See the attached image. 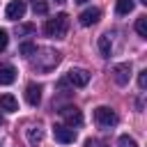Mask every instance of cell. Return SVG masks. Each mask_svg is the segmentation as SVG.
<instances>
[{
    "instance_id": "cell-1",
    "label": "cell",
    "mask_w": 147,
    "mask_h": 147,
    "mask_svg": "<svg viewBox=\"0 0 147 147\" xmlns=\"http://www.w3.org/2000/svg\"><path fill=\"white\" fill-rule=\"evenodd\" d=\"M60 60H62L60 51H55V48H39V51L32 53V69L41 71V74H48V71H53L60 64Z\"/></svg>"
},
{
    "instance_id": "cell-2",
    "label": "cell",
    "mask_w": 147,
    "mask_h": 147,
    "mask_svg": "<svg viewBox=\"0 0 147 147\" xmlns=\"http://www.w3.org/2000/svg\"><path fill=\"white\" fill-rule=\"evenodd\" d=\"M67 30H69V16H67L64 11H62V14H55V16L48 18L46 25H44L46 37H53V39H64Z\"/></svg>"
},
{
    "instance_id": "cell-3",
    "label": "cell",
    "mask_w": 147,
    "mask_h": 147,
    "mask_svg": "<svg viewBox=\"0 0 147 147\" xmlns=\"http://www.w3.org/2000/svg\"><path fill=\"white\" fill-rule=\"evenodd\" d=\"M94 122H96V126H101V129H110V126L117 124V115H115L113 108L99 106V108H94Z\"/></svg>"
},
{
    "instance_id": "cell-4",
    "label": "cell",
    "mask_w": 147,
    "mask_h": 147,
    "mask_svg": "<svg viewBox=\"0 0 147 147\" xmlns=\"http://www.w3.org/2000/svg\"><path fill=\"white\" fill-rule=\"evenodd\" d=\"M57 113L62 115V119H64V122H67V126H71V129L83 124V113H80L76 106H64V108H60Z\"/></svg>"
},
{
    "instance_id": "cell-5",
    "label": "cell",
    "mask_w": 147,
    "mask_h": 147,
    "mask_svg": "<svg viewBox=\"0 0 147 147\" xmlns=\"http://www.w3.org/2000/svg\"><path fill=\"white\" fill-rule=\"evenodd\" d=\"M53 138L57 142H62V145H69V142L76 140V131L71 126H67V124H55L53 126Z\"/></svg>"
},
{
    "instance_id": "cell-6",
    "label": "cell",
    "mask_w": 147,
    "mask_h": 147,
    "mask_svg": "<svg viewBox=\"0 0 147 147\" xmlns=\"http://www.w3.org/2000/svg\"><path fill=\"white\" fill-rule=\"evenodd\" d=\"M67 83H71L74 87H85L90 83V71H85V69H69L67 71Z\"/></svg>"
},
{
    "instance_id": "cell-7",
    "label": "cell",
    "mask_w": 147,
    "mask_h": 147,
    "mask_svg": "<svg viewBox=\"0 0 147 147\" xmlns=\"http://www.w3.org/2000/svg\"><path fill=\"white\" fill-rule=\"evenodd\" d=\"M23 14H25V0H11V2L7 5V9H5V16H7L9 21L23 18Z\"/></svg>"
},
{
    "instance_id": "cell-8",
    "label": "cell",
    "mask_w": 147,
    "mask_h": 147,
    "mask_svg": "<svg viewBox=\"0 0 147 147\" xmlns=\"http://www.w3.org/2000/svg\"><path fill=\"white\" fill-rule=\"evenodd\" d=\"M129 78H131V64H126V62L115 64V69H113V80H115L117 85H126Z\"/></svg>"
},
{
    "instance_id": "cell-9",
    "label": "cell",
    "mask_w": 147,
    "mask_h": 147,
    "mask_svg": "<svg viewBox=\"0 0 147 147\" xmlns=\"http://www.w3.org/2000/svg\"><path fill=\"white\" fill-rule=\"evenodd\" d=\"M99 18H101V9H96V7H87L85 11H80V16H78V21H80V25H94V23H99Z\"/></svg>"
},
{
    "instance_id": "cell-10",
    "label": "cell",
    "mask_w": 147,
    "mask_h": 147,
    "mask_svg": "<svg viewBox=\"0 0 147 147\" xmlns=\"http://www.w3.org/2000/svg\"><path fill=\"white\" fill-rule=\"evenodd\" d=\"M25 101H28L30 106H39V101H41V85L30 83V85L25 87Z\"/></svg>"
},
{
    "instance_id": "cell-11",
    "label": "cell",
    "mask_w": 147,
    "mask_h": 147,
    "mask_svg": "<svg viewBox=\"0 0 147 147\" xmlns=\"http://www.w3.org/2000/svg\"><path fill=\"white\" fill-rule=\"evenodd\" d=\"M0 108L7 113H16L18 110V101L14 99V94H0Z\"/></svg>"
},
{
    "instance_id": "cell-12",
    "label": "cell",
    "mask_w": 147,
    "mask_h": 147,
    "mask_svg": "<svg viewBox=\"0 0 147 147\" xmlns=\"http://www.w3.org/2000/svg\"><path fill=\"white\" fill-rule=\"evenodd\" d=\"M25 136H28V142H30L32 147H37V145L41 142V138H44V129H41V126H30V129L25 131Z\"/></svg>"
},
{
    "instance_id": "cell-13",
    "label": "cell",
    "mask_w": 147,
    "mask_h": 147,
    "mask_svg": "<svg viewBox=\"0 0 147 147\" xmlns=\"http://www.w3.org/2000/svg\"><path fill=\"white\" fill-rule=\"evenodd\" d=\"M16 80V69L14 67H0V85H11Z\"/></svg>"
},
{
    "instance_id": "cell-14",
    "label": "cell",
    "mask_w": 147,
    "mask_h": 147,
    "mask_svg": "<svg viewBox=\"0 0 147 147\" xmlns=\"http://www.w3.org/2000/svg\"><path fill=\"white\" fill-rule=\"evenodd\" d=\"M133 7H136V2H133V0H117V2H115V9H117V14H119V16L131 14V11H133Z\"/></svg>"
},
{
    "instance_id": "cell-15",
    "label": "cell",
    "mask_w": 147,
    "mask_h": 147,
    "mask_svg": "<svg viewBox=\"0 0 147 147\" xmlns=\"http://www.w3.org/2000/svg\"><path fill=\"white\" fill-rule=\"evenodd\" d=\"M99 51H101V55L103 57H110V51H113V44H110V39L103 34V37H99Z\"/></svg>"
},
{
    "instance_id": "cell-16",
    "label": "cell",
    "mask_w": 147,
    "mask_h": 147,
    "mask_svg": "<svg viewBox=\"0 0 147 147\" xmlns=\"http://www.w3.org/2000/svg\"><path fill=\"white\" fill-rule=\"evenodd\" d=\"M30 5H32V9H34V14H39V16L48 14V2H46V0H30Z\"/></svg>"
},
{
    "instance_id": "cell-17",
    "label": "cell",
    "mask_w": 147,
    "mask_h": 147,
    "mask_svg": "<svg viewBox=\"0 0 147 147\" xmlns=\"http://www.w3.org/2000/svg\"><path fill=\"white\" fill-rule=\"evenodd\" d=\"M37 51V46L32 44V41H25V44H21L18 46V53L23 55V57H32V53Z\"/></svg>"
},
{
    "instance_id": "cell-18",
    "label": "cell",
    "mask_w": 147,
    "mask_h": 147,
    "mask_svg": "<svg viewBox=\"0 0 147 147\" xmlns=\"http://www.w3.org/2000/svg\"><path fill=\"white\" fill-rule=\"evenodd\" d=\"M136 32H138L140 37H147V18H145V16H140V18L136 21Z\"/></svg>"
},
{
    "instance_id": "cell-19",
    "label": "cell",
    "mask_w": 147,
    "mask_h": 147,
    "mask_svg": "<svg viewBox=\"0 0 147 147\" xmlns=\"http://www.w3.org/2000/svg\"><path fill=\"white\" fill-rule=\"evenodd\" d=\"M117 145H119V147H138V142H136L131 136H119Z\"/></svg>"
},
{
    "instance_id": "cell-20",
    "label": "cell",
    "mask_w": 147,
    "mask_h": 147,
    "mask_svg": "<svg viewBox=\"0 0 147 147\" xmlns=\"http://www.w3.org/2000/svg\"><path fill=\"white\" fill-rule=\"evenodd\" d=\"M138 87H140V90L147 87V69H142V71L138 74Z\"/></svg>"
},
{
    "instance_id": "cell-21",
    "label": "cell",
    "mask_w": 147,
    "mask_h": 147,
    "mask_svg": "<svg viewBox=\"0 0 147 147\" xmlns=\"http://www.w3.org/2000/svg\"><path fill=\"white\" fill-rule=\"evenodd\" d=\"M18 34H30V32H34V25L32 23H25V25H18V30H16Z\"/></svg>"
},
{
    "instance_id": "cell-22",
    "label": "cell",
    "mask_w": 147,
    "mask_h": 147,
    "mask_svg": "<svg viewBox=\"0 0 147 147\" xmlns=\"http://www.w3.org/2000/svg\"><path fill=\"white\" fill-rule=\"evenodd\" d=\"M7 41H9V37H7V30H0V53L7 48Z\"/></svg>"
},
{
    "instance_id": "cell-23",
    "label": "cell",
    "mask_w": 147,
    "mask_h": 147,
    "mask_svg": "<svg viewBox=\"0 0 147 147\" xmlns=\"http://www.w3.org/2000/svg\"><path fill=\"white\" fill-rule=\"evenodd\" d=\"M85 147H94V140H87V142H85Z\"/></svg>"
},
{
    "instance_id": "cell-24",
    "label": "cell",
    "mask_w": 147,
    "mask_h": 147,
    "mask_svg": "<svg viewBox=\"0 0 147 147\" xmlns=\"http://www.w3.org/2000/svg\"><path fill=\"white\" fill-rule=\"evenodd\" d=\"M140 2H142V5H147V0H140Z\"/></svg>"
},
{
    "instance_id": "cell-25",
    "label": "cell",
    "mask_w": 147,
    "mask_h": 147,
    "mask_svg": "<svg viewBox=\"0 0 147 147\" xmlns=\"http://www.w3.org/2000/svg\"><path fill=\"white\" fill-rule=\"evenodd\" d=\"M76 2H87V0H76Z\"/></svg>"
},
{
    "instance_id": "cell-26",
    "label": "cell",
    "mask_w": 147,
    "mask_h": 147,
    "mask_svg": "<svg viewBox=\"0 0 147 147\" xmlns=\"http://www.w3.org/2000/svg\"><path fill=\"white\" fill-rule=\"evenodd\" d=\"M2 122H5V119H2V117H0V124H2Z\"/></svg>"
},
{
    "instance_id": "cell-27",
    "label": "cell",
    "mask_w": 147,
    "mask_h": 147,
    "mask_svg": "<svg viewBox=\"0 0 147 147\" xmlns=\"http://www.w3.org/2000/svg\"><path fill=\"white\" fill-rule=\"evenodd\" d=\"M55 2H64V0H55Z\"/></svg>"
}]
</instances>
